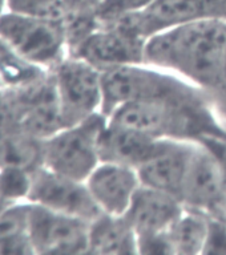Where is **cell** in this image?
Instances as JSON below:
<instances>
[{"instance_id":"obj_1","label":"cell","mask_w":226,"mask_h":255,"mask_svg":"<svg viewBox=\"0 0 226 255\" xmlns=\"http://www.w3.org/2000/svg\"><path fill=\"white\" fill-rule=\"evenodd\" d=\"M145 56L200 83H217L226 72L225 21L200 17L161 32L147 44Z\"/></svg>"},{"instance_id":"obj_2","label":"cell","mask_w":226,"mask_h":255,"mask_svg":"<svg viewBox=\"0 0 226 255\" xmlns=\"http://www.w3.org/2000/svg\"><path fill=\"white\" fill-rule=\"evenodd\" d=\"M0 41L24 60L48 71L65 57L68 45L63 20L11 11L0 17Z\"/></svg>"},{"instance_id":"obj_3","label":"cell","mask_w":226,"mask_h":255,"mask_svg":"<svg viewBox=\"0 0 226 255\" xmlns=\"http://www.w3.org/2000/svg\"><path fill=\"white\" fill-rule=\"evenodd\" d=\"M101 131L103 120L97 115L60 129L43 141V165L59 174L85 182L100 161Z\"/></svg>"},{"instance_id":"obj_4","label":"cell","mask_w":226,"mask_h":255,"mask_svg":"<svg viewBox=\"0 0 226 255\" xmlns=\"http://www.w3.org/2000/svg\"><path fill=\"white\" fill-rule=\"evenodd\" d=\"M51 72L64 128L95 115L103 100L101 75L95 65L75 56H65Z\"/></svg>"},{"instance_id":"obj_5","label":"cell","mask_w":226,"mask_h":255,"mask_svg":"<svg viewBox=\"0 0 226 255\" xmlns=\"http://www.w3.org/2000/svg\"><path fill=\"white\" fill-rule=\"evenodd\" d=\"M91 222L29 202L28 235L33 254H85Z\"/></svg>"},{"instance_id":"obj_6","label":"cell","mask_w":226,"mask_h":255,"mask_svg":"<svg viewBox=\"0 0 226 255\" xmlns=\"http://www.w3.org/2000/svg\"><path fill=\"white\" fill-rule=\"evenodd\" d=\"M27 201L88 222L103 214L87 183L59 174L44 165L32 173Z\"/></svg>"},{"instance_id":"obj_7","label":"cell","mask_w":226,"mask_h":255,"mask_svg":"<svg viewBox=\"0 0 226 255\" xmlns=\"http://www.w3.org/2000/svg\"><path fill=\"white\" fill-rule=\"evenodd\" d=\"M51 71L29 63L0 41V119L37 93Z\"/></svg>"},{"instance_id":"obj_8","label":"cell","mask_w":226,"mask_h":255,"mask_svg":"<svg viewBox=\"0 0 226 255\" xmlns=\"http://www.w3.org/2000/svg\"><path fill=\"white\" fill-rule=\"evenodd\" d=\"M139 181V174L131 166L105 162L92 171L85 183L101 211L121 217L129 209Z\"/></svg>"},{"instance_id":"obj_9","label":"cell","mask_w":226,"mask_h":255,"mask_svg":"<svg viewBox=\"0 0 226 255\" xmlns=\"http://www.w3.org/2000/svg\"><path fill=\"white\" fill-rule=\"evenodd\" d=\"M103 97L109 107L129 101L168 97L171 84L156 73L131 67L129 64L112 67L101 75Z\"/></svg>"},{"instance_id":"obj_10","label":"cell","mask_w":226,"mask_h":255,"mask_svg":"<svg viewBox=\"0 0 226 255\" xmlns=\"http://www.w3.org/2000/svg\"><path fill=\"white\" fill-rule=\"evenodd\" d=\"M181 214L176 195L145 186L137 189L124 217L139 237L168 233Z\"/></svg>"},{"instance_id":"obj_11","label":"cell","mask_w":226,"mask_h":255,"mask_svg":"<svg viewBox=\"0 0 226 255\" xmlns=\"http://www.w3.org/2000/svg\"><path fill=\"white\" fill-rule=\"evenodd\" d=\"M185 117L168 97L129 101L120 105L112 125L127 128L144 134L155 135L177 130L184 127Z\"/></svg>"},{"instance_id":"obj_12","label":"cell","mask_w":226,"mask_h":255,"mask_svg":"<svg viewBox=\"0 0 226 255\" xmlns=\"http://www.w3.org/2000/svg\"><path fill=\"white\" fill-rule=\"evenodd\" d=\"M123 31L136 33H160L201 17L200 0H155L140 11H128Z\"/></svg>"},{"instance_id":"obj_13","label":"cell","mask_w":226,"mask_h":255,"mask_svg":"<svg viewBox=\"0 0 226 255\" xmlns=\"http://www.w3.org/2000/svg\"><path fill=\"white\" fill-rule=\"evenodd\" d=\"M193 150L171 143H159L155 153L139 166L143 185L173 195L181 194L184 175Z\"/></svg>"},{"instance_id":"obj_14","label":"cell","mask_w":226,"mask_h":255,"mask_svg":"<svg viewBox=\"0 0 226 255\" xmlns=\"http://www.w3.org/2000/svg\"><path fill=\"white\" fill-rule=\"evenodd\" d=\"M225 186V170L215 155L192 151L180 195L192 205L207 206L219 199Z\"/></svg>"},{"instance_id":"obj_15","label":"cell","mask_w":226,"mask_h":255,"mask_svg":"<svg viewBox=\"0 0 226 255\" xmlns=\"http://www.w3.org/2000/svg\"><path fill=\"white\" fill-rule=\"evenodd\" d=\"M73 56L96 68L99 65L112 68L137 61L141 57V49L132 33L124 31L97 32L80 40Z\"/></svg>"},{"instance_id":"obj_16","label":"cell","mask_w":226,"mask_h":255,"mask_svg":"<svg viewBox=\"0 0 226 255\" xmlns=\"http://www.w3.org/2000/svg\"><path fill=\"white\" fill-rule=\"evenodd\" d=\"M159 143L152 135L111 125L109 129L101 131L100 135V161L140 166L155 153Z\"/></svg>"},{"instance_id":"obj_17","label":"cell","mask_w":226,"mask_h":255,"mask_svg":"<svg viewBox=\"0 0 226 255\" xmlns=\"http://www.w3.org/2000/svg\"><path fill=\"white\" fill-rule=\"evenodd\" d=\"M43 165V139L13 124L0 123V167H21L29 171Z\"/></svg>"},{"instance_id":"obj_18","label":"cell","mask_w":226,"mask_h":255,"mask_svg":"<svg viewBox=\"0 0 226 255\" xmlns=\"http://www.w3.org/2000/svg\"><path fill=\"white\" fill-rule=\"evenodd\" d=\"M135 230L125 217L100 215L89 225V249L93 254H133Z\"/></svg>"},{"instance_id":"obj_19","label":"cell","mask_w":226,"mask_h":255,"mask_svg":"<svg viewBox=\"0 0 226 255\" xmlns=\"http://www.w3.org/2000/svg\"><path fill=\"white\" fill-rule=\"evenodd\" d=\"M28 201L0 207V254H33L28 235Z\"/></svg>"},{"instance_id":"obj_20","label":"cell","mask_w":226,"mask_h":255,"mask_svg":"<svg viewBox=\"0 0 226 255\" xmlns=\"http://www.w3.org/2000/svg\"><path fill=\"white\" fill-rule=\"evenodd\" d=\"M209 223L200 214H185L177 218L168 231L173 253L197 254L203 253L207 243Z\"/></svg>"},{"instance_id":"obj_21","label":"cell","mask_w":226,"mask_h":255,"mask_svg":"<svg viewBox=\"0 0 226 255\" xmlns=\"http://www.w3.org/2000/svg\"><path fill=\"white\" fill-rule=\"evenodd\" d=\"M32 173L21 167H0V198L7 202L27 201Z\"/></svg>"},{"instance_id":"obj_22","label":"cell","mask_w":226,"mask_h":255,"mask_svg":"<svg viewBox=\"0 0 226 255\" xmlns=\"http://www.w3.org/2000/svg\"><path fill=\"white\" fill-rule=\"evenodd\" d=\"M8 11L63 20L69 12V0H8Z\"/></svg>"},{"instance_id":"obj_23","label":"cell","mask_w":226,"mask_h":255,"mask_svg":"<svg viewBox=\"0 0 226 255\" xmlns=\"http://www.w3.org/2000/svg\"><path fill=\"white\" fill-rule=\"evenodd\" d=\"M203 253L205 254H225L226 253V230L219 223L209 225L207 243Z\"/></svg>"},{"instance_id":"obj_24","label":"cell","mask_w":226,"mask_h":255,"mask_svg":"<svg viewBox=\"0 0 226 255\" xmlns=\"http://www.w3.org/2000/svg\"><path fill=\"white\" fill-rule=\"evenodd\" d=\"M201 17L225 21L226 0H200Z\"/></svg>"},{"instance_id":"obj_25","label":"cell","mask_w":226,"mask_h":255,"mask_svg":"<svg viewBox=\"0 0 226 255\" xmlns=\"http://www.w3.org/2000/svg\"><path fill=\"white\" fill-rule=\"evenodd\" d=\"M155 0H119L120 7L124 11H140L147 8L149 4H152Z\"/></svg>"},{"instance_id":"obj_26","label":"cell","mask_w":226,"mask_h":255,"mask_svg":"<svg viewBox=\"0 0 226 255\" xmlns=\"http://www.w3.org/2000/svg\"><path fill=\"white\" fill-rule=\"evenodd\" d=\"M8 11V0H0V17Z\"/></svg>"},{"instance_id":"obj_27","label":"cell","mask_w":226,"mask_h":255,"mask_svg":"<svg viewBox=\"0 0 226 255\" xmlns=\"http://www.w3.org/2000/svg\"><path fill=\"white\" fill-rule=\"evenodd\" d=\"M5 203H11V202H7V201H4V199L0 198V207H3Z\"/></svg>"},{"instance_id":"obj_28","label":"cell","mask_w":226,"mask_h":255,"mask_svg":"<svg viewBox=\"0 0 226 255\" xmlns=\"http://www.w3.org/2000/svg\"><path fill=\"white\" fill-rule=\"evenodd\" d=\"M225 185H226V170H225Z\"/></svg>"}]
</instances>
